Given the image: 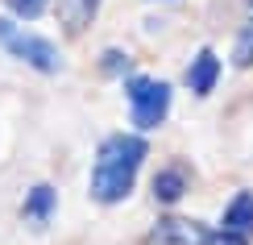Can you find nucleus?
I'll return each instance as SVG.
<instances>
[{
  "label": "nucleus",
  "mask_w": 253,
  "mask_h": 245,
  "mask_svg": "<svg viewBox=\"0 0 253 245\" xmlns=\"http://www.w3.org/2000/svg\"><path fill=\"white\" fill-rule=\"evenodd\" d=\"M150 146L145 137L112 133L96 150V166H91V199L96 204H121L137 183V166L145 162Z\"/></svg>",
  "instance_id": "1"
},
{
  "label": "nucleus",
  "mask_w": 253,
  "mask_h": 245,
  "mask_svg": "<svg viewBox=\"0 0 253 245\" xmlns=\"http://www.w3.org/2000/svg\"><path fill=\"white\" fill-rule=\"evenodd\" d=\"M125 92H129V108H133V125L137 129H158V125L166 121L170 83L150 79V75H133V79H125Z\"/></svg>",
  "instance_id": "2"
},
{
  "label": "nucleus",
  "mask_w": 253,
  "mask_h": 245,
  "mask_svg": "<svg viewBox=\"0 0 253 245\" xmlns=\"http://www.w3.org/2000/svg\"><path fill=\"white\" fill-rule=\"evenodd\" d=\"M0 46H4L13 58L29 62V67H38V71H46V75H54V71L62 67L58 46H50V42L38 38V34H25V29L13 25L8 17H0Z\"/></svg>",
  "instance_id": "3"
},
{
  "label": "nucleus",
  "mask_w": 253,
  "mask_h": 245,
  "mask_svg": "<svg viewBox=\"0 0 253 245\" xmlns=\"http://www.w3.org/2000/svg\"><path fill=\"white\" fill-rule=\"evenodd\" d=\"M208 241V225L187 216H162L150 233V245H204Z\"/></svg>",
  "instance_id": "4"
},
{
  "label": "nucleus",
  "mask_w": 253,
  "mask_h": 245,
  "mask_svg": "<svg viewBox=\"0 0 253 245\" xmlns=\"http://www.w3.org/2000/svg\"><path fill=\"white\" fill-rule=\"evenodd\" d=\"M100 13V0H58V21H62V34L79 38L83 29L96 21Z\"/></svg>",
  "instance_id": "5"
},
{
  "label": "nucleus",
  "mask_w": 253,
  "mask_h": 245,
  "mask_svg": "<svg viewBox=\"0 0 253 245\" xmlns=\"http://www.w3.org/2000/svg\"><path fill=\"white\" fill-rule=\"evenodd\" d=\"M216 79H220V58L212 54V50H199L191 71H187V88H191L195 96H208L216 88Z\"/></svg>",
  "instance_id": "6"
},
{
  "label": "nucleus",
  "mask_w": 253,
  "mask_h": 245,
  "mask_svg": "<svg viewBox=\"0 0 253 245\" xmlns=\"http://www.w3.org/2000/svg\"><path fill=\"white\" fill-rule=\"evenodd\" d=\"M224 229L237 233V237L253 233V191H237L233 196V204L224 208Z\"/></svg>",
  "instance_id": "7"
},
{
  "label": "nucleus",
  "mask_w": 253,
  "mask_h": 245,
  "mask_svg": "<svg viewBox=\"0 0 253 245\" xmlns=\"http://www.w3.org/2000/svg\"><path fill=\"white\" fill-rule=\"evenodd\" d=\"M50 212H54V187H50V183L29 187V196H25V220H34V225H46Z\"/></svg>",
  "instance_id": "8"
},
{
  "label": "nucleus",
  "mask_w": 253,
  "mask_h": 245,
  "mask_svg": "<svg viewBox=\"0 0 253 245\" xmlns=\"http://www.w3.org/2000/svg\"><path fill=\"white\" fill-rule=\"evenodd\" d=\"M154 196L162 199V204H178V199L187 196V179L178 175V170H162V175L154 179Z\"/></svg>",
  "instance_id": "9"
},
{
  "label": "nucleus",
  "mask_w": 253,
  "mask_h": 245,
  "mask_svg": "<svg viewBox=\"0 0 253 245\" xmlns=\"http://www.w3.org/2000/svg\"><path fill=\"white\" fill-rule=\"evenodd\" d=\"M233 62H237V67H253V21H249L245 29H241L237 50H233Z\"/></svg>",
  "instance_id": "10"
},
{
  "label": "nucleus",
  "mask_w": 253,
  "mask_h": 245,
  "mask_svg": "<svg viewBox=\"0 0 253 245\" xmlns=\"http://www.w3.org/2000/svg\"><path fill=\"white\" fill-rule=\"evenodd\" d=\"M4 8H8V13H17V17H29V21H34V17L46 13V0H4Z\"/></svg>",
  "instance_id": "11"
},
{
  "label": "nucleus",
  "mask_w": 253,
  "mask_h": 245,
  "mask_svg": "<svg viewBox=\"0 0 253 245\" xmlns=\"http://www.w3.org/2000/svg\"><path fill=\"white\" fill-rule=\"evenodd\" d=\"M204 245H249V241L237 237V233H228V229H208V241Z\"/></svg>",
  "instance_id": "12"
},
{
  "label": "nucleus",
  "mask_w": 253,
  "mask_h": 245,
  "mask_svg": "<svg viewBox=\"0 0 253 245\" xmlns=\"http://www.w3.org/2000/svg\"><path fill=\"white\" fill-rule=\"evenodd\" d=\"M104 67H108V71H121L125 58H121V54H108V58H104Z\"/></svg>",
  "instance_id": "13"
},
{
  "label": "nucleus",
  "mask_w": 253,
  "mask_h": 245,
  "mask_svg": "<svg viewBox=\"0 0 253 245\" xmlns=\"http://www.w3.org/2000/svg\"><path fill=\"white\" fill-rule=\"evenodd\" d=\"M249 8H253V0H249Z\"/></svg>",
  "instance_id": "14"
}]
</instances>
